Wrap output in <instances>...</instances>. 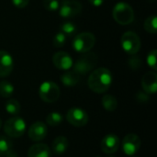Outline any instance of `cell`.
Instances as JSON below:
<instances>
[{
	"label": "cell",
	"instance_id": "cell-24",
	"mask_svg": "<svg viewBox=\"0 0 157 157\" xmlns=\"http://www.w3.org/2000/svg\"><path fill=\"white\" fill-rule=\"evenodd\" d=\"M61 32H63L66 37H72L75 36L77 30V27L75 24H74L71 21H66L61 25Z\"/></svg>",
	"mask_w": 157,
	"mask_h": 157
},
{
	"label": "cell",
	"instance_id": "cell-30",
	"mask_svg": "<svg viewBox=\"0 0 157 157\" xmlns=\"http://www.w3.org/2000/svg\"><path fill=\"white\" fill-rule=\"evenodd\" d=\"M136 99L141 102V103H144V102H147L150 98H149V94L145 93L144 91H139L137 94H136Z\"/></svg>",
	"mask_w": 157,
	"mask_h": 157
},
{
	"label": "cell",
	"instance_id": "cell-36",
	"mask_svg": "<svg viewBox=\"0 0 157 157\" xmlns=\"http://www.w3.org/2000/svg\"><path fill=\"white\" fill-rule=\"evenodd\" d=\"M130 157H137V156H134V155H132V156H130Z\"/></svg>",
	"mask_w": 157,
	"mask_h": 157
},
{
	"label": "cell",
	"instance_id": "cell-38",
	"mask_svg": "<svg viewBox=\"0 0 157 157\" xmlns=\"http://www.w3.org/2000/svg\"><path fill=\"white\" fill-rule=\"evenodd\" d=\"M98 157H100V156H98Z\"/></svg>",
	"mask_w": 157,
	"mask_h": 157
},
{
	"label": "cell",
	"instance_id": "cell-37",
	"mask_svg": "<svg viewBox=\"0 0 157 157\" xmlns=\"http://www.w3.org/2000/svg\"><path fill=\"white\" fill-rule=\"evenodd\" d=\"M108 157H115V156H108Z\"/></svg>",
	"mask_w": 157,
	"mask_h": 157
},
{
	"label": "cell",
	"instance_id": "cell-28",
	"mask_svg": "<svg viewBox=\"0 0 157 157\" xmlns=\"http://www.w3.org/2000/svg\"><path fill=\"white\" fill-rule=\"evenodd\" d=\"M128 64H129V66H130L132 69L137 70V69H139V68L141 67V65H142V60H141V58H140L138 55L132 54V57H131V58L129 59V61H128Z\"/></svg>",
	"mask_w": 157,
	"mask_h": 157
},
{
	"label": "cell",
	"instance_id": "cell-2",
	"mask_svg": "<svg viewBox=\"0 0 157 157\" xmlns=\"http://www.w3.org/2000/svg\"><path fill=\"white\" fill-rule=\"evenodd\" d=\"M98 56L95 52H87L83 53L78 60L74 64V71L77 73L79 75H85L88 73H90L98 63Z\"/></svg>",
	"mask_w": 157,
	"mask_h": 157
},
{
	"label": "cell",
	"instance_id": "cell-15",
	"mask_svg": "<svg viewBox=\"0 0 157 157\" xmlns=\"http://www.w3.org/2000/svg\"><path fill=\"white\" fill-rule=\"evenodd\" d=\"M143 90L147 94H155L157 91V75L155 71L147 72L142 78Z\"/></svg>",
	"mask_w": 157,
	"mask_h": 157
},
{
	"label": "cell",
	"instance_id": "cell-12",
	"mask_svg": "<svg viewBox=\"0 0 157 157\" xmlns=\"http://www.w3.org/2000/svg\"><path fill=\"white\" fill-rule=\"evenodd\" d=\"M52 63L57 69L63 71L69 70L74 64L71 55L66 52H57L54 53L52 56Z\"/></svg>",
	"mask_w": 157,
	"mask_h": 157
},
{
	"label": "cell",
	"instance_id": "cell-3",
	"mask_svg": "<svg viewBox=\"0 0 157 157\" xmlns=\"http://www.w3.org/2000/svg\"><path fill=\"white\" fill-rule=\"evenodd\" d=\"M112 17L118 24L129 25L134 19V10L129 4L121 2L114 6Z\"/></svg>",
	"mask_w": 157,
	"mask_h": 157
},
{
	"label": "cell",
	"instance_id": "cell-22",
	"mask_svg": "<svg viewBox=\"0 0 157 157\" xmlns=\"http://www.w3.org/2000/svg\"><path fill=\"white\" fill-rule=\"evenodd\" d=\"M6 111L13 116H17L20 112V104L16 99H9L6 103Z\"/></svg>",
	"mask_w": 157,
	"mask_h": 157
},
{
	"label": "cell",
	"instance_id": "cell-1",
	"mask_svg": "<svg viewBox=\"0 0 157 157\" xmlns=\"http://www.w3.org/2000/svg\"><path fill=\"white\" fill-rule=\"evenodd\" d=\"M113 76L111 72L105 67H99L91 72L87 79L88 87L97 94L107 92L111 86Z\"/></svg>",
	"mask_w": 157,
	"mask_h": 157
},
{
	"label": "cell",
	"instance_id": "cell-17",
	"mask_svg": "<svg viewBox=\"0 0 157 157\" xmlns=\"http://www.w3.org/2000/svg\"><path fill=\"white\" fill-rule=\"evenodd\" d=\"M69 147V142L64 136H58L56 137L52 145V150L56 155H63L64 154Z\"/></svg>",
	"mask_w": 157,
	"mask_h": 157
},
{
	"label": "cell",
	"instance_id": "cell-13",
	"mask_svg": "<svg viewBox=\"0 0 157 157\" xmlns=\"http://www.w3.org/2000/svg\"><path fill=\"white\" fill-rule=\"evenodd\" d=\"M48 133V129L45 123L41 121L34 122L29 129V138L33 142H40L45 139Z\"/></svg>",
	"mask_w": 157,
	"mask_h": 157
},
{
	"label": "cell",
	"instance_id": "cell-5",
	"mask_svg": "<svg viewBox=\"0 0 157 157\" xmlns=\"http://www.w3.org/2000/svg\"><path fill=\"white\" fill-rule=\"evenodd\" d=\"M96 43V37L91 32H81L75 36L73 40V48L75 51L85 53L89 52Z\"/></svg>",
	"mask_w": 157,
	"mask_h": 157
},
{
	"label": "cell",
	"instance_id": "cell-34",
	"mask_svg": "<svg viewBox=\"0 0 157 157\" xmlns=\"http://www.w3.org/2000/svg\"><path fill=\"white\" fill-rule=\"evenodd\" d=\"M2 124H3V123H2V120L0 119V129L2 128Z\"/></svg>",
	"mask_w": 157,
	"mask_h": 157
},
{
	"label": "cell",
	"instance_id": "cell-18",
	"mask_svg": "<svg viewBox=\"0 0 157 157\" xmlns=\"http://www.w3.org/2000/svg\"><path fill=\"white\" fill-rule=\"evenodd\" d=\"M61 81L65 86H75L77 85L80 81V75L75 73L74 70L73 71H66L64 74L61 75Z\"/></svg>",
	"mask_w": 157,
	"mask_h": 157
},
{
	"label": "cell",
	"instance_id": "cell-31",
	"mask_svg": "<svg viewBox=\"0 0 157 157\" xmlns=\"http://www.w3.org/2000/svg\"><path fill=\"white\" fill-rule=\"evenodd\" d=\"M29 0H12L13 5L17 8H24L28 6Z\"/></svg>",
	"mask_w": 157,
	"mask_h": 157
},
{
	"label": "cell",
	"instance_id": "cell-16",
	"mask_svg": "<svg viewBox=\"0 0 157 157\" xmlns=\"http://www.w3.org/2000/svg\"><path fill=\"white\" fill-rule=\"evenodd\" d=\"M28 157H51V150L47 144H35L29 147Z\"/></svg>",
	"mask_w": 157,
	"mask_h": 157
},
{
	"label": "cell",
	"instance_id": "cell-10",
	"mask_svg": "<svg viewBox=\"0 0 157 157\" xmlns=\"http://www.w3.org/2000/svg\"><path fill=\"white\" fill-rule=\"evenodd\" d=\"M121 147L125 155L129 156L134 155L141 147V139L135 133L127 134L122 140Z\"/></svg>",
	"mask_w": 157,
	"mask_h": 157
},
{
	"label": "cell",
	"instance_id": "cell-29",
	"mask_svg": "<svg viewBox=\"0 0 157 157\" xmlns=\"http://www.w3.org/2000/svg\"><path fill=\"white\" fill-rule=\"evenodd\" d=\"M43 6L49 11H55L59 9L60 3L58 0H43Z\"/></svg>",
	"mask_w": 157,
	"mask_h": 157
},
{
	"label": "cell",
	"instance_id": "cell-27",
	"mask_svg": "<svg viewBox=\"0 0 157 157\" xmlns=\"http://www.w3.org/2000/svg\"><path fill=\"white\" fill-rule=\"evenodd\" d=\"M66 42V36L63 33V32H58L52 40V43L54 45V47L56 48H61L63 46H64Z\"/></svg>",
	"mask_w": 157,
	"mask_h": 157
},
{
	"label": "cell",
	"instance_id": "cell-21",
	"mask_svg": "<svg viewBox=\"0 0 157 157\" xmlns=\"http://www.w3.org/2000/svg\"><path fill=\"white\" fill-rule=\"evenodd\" d=\"M144 29L152 34H155L157 32V17L155 15H152L148 17L144 24Z\"/></svg>",
	"mask_w": 157,
	"mask_h": 157
},
{
	"label": "cell",
	"instance_id": "cell-19",
	"mask_svg": "<svg viewBox=\"0 0 157 157\" xmlns=\"http://www.w3.org/2000/svg\"><path fill=\"white\" fill-rule=\"evenodd\" d=\"M102 106L108 111H114L118 108L117 98L112 95H105L102 98Z\"/></svg>",
	"mask_w": 157,
	"mask_h": 157
},
{
	"label": "cell",
	"instance_id": "cell-7",
	"mask_svg": "<svg viewBox=\"0 0 157 157\" xmlns=\"http://www.w3.org/2000/svg\"><path fill=\"white\" fill-rule=\"evenodd\" d=\"M121 44L125 52L128 54H136L141 48V40L137 33L126 31L121 39Z\"/></svg>",
	"mask_w": 157,
	"mask_h": 157
},
{
	"label": "cell",
	"instance_id": "cell-33",
	"mask_svg": "<svg viewBox=\"0 0 157 157\" xmlns=\"http://www.w3.org/2000/svg\"><path fill=\"white\" fill-rule=\"evenodd\" d=\"M5 157H18V155H17V154L16 153V152H14L13 150H10L7 154H6L5 155H4Z\"/></svg>",
	"mask_w": 157,
	"mask_h": 157
},
{
	"label": "cell",
	"instance_id": "cell-9",
	"mask_svg": "<svg viewBox=\"0 0 157 157\" xmlns=\"http://www.w3.org/2000/svg\"><path fill=\"white\" fill-rule=\"evenodd\" d=\"M82 11V5L75 0H63L59 6L60 16L65 18L79 15Z\"/></svg>",
	"mask_w": 157,
	"mask_h": 157
},
{
	"label": "cell",
	"instance_id": "cell-23",
	"mask_svg": "<svg viewBox=\"0 0 157 157\" xmlns=\"http://www.w3.org/2000/svg\"><path fill=\"white\" fill-rule=\"evenodd\" d=\"M63 122V116L59 112H51L46 116V123L52 127L60 125Z\"/></svg>",
	"mask_w": 157,
	"mask_h": 157
},
{
	"label": "cell",
	"instance_id": "cell-26",
	"mask_svg": "<svg viewBox=\"0 0 157 157\" xmlns=\"http://www.w3.org/2000/svg\"><path fill=\"white\" fill-rule=\"evenodd\" d=\"M156 54L157 51L155 50H152L148 55H147V64L150 66V68H152L155 72L157 70V62H156Z\"/></svg>",
	"mask_w": 157,
	"mask_h": 157
},
{
	"label": "cell",
	"instance_id": "cell-8",
	"mask_svg": "<svg viewBox=\"0 0 157 157\" xmlns=\"http://www.w3.org/2000/svg\"><path fill=\"white\" fill-rule=\"evenodd\" d=\"M67 121L77 128L84 127L88 122V115L86 110L80 108H72L66 113Z\"/></svg>",
	"mask_w": 157,
	"mask_h": 157
},
{
	"label": "cell",
	"instance_id": "cell-20",
	"mask_svg": "<svg viewBox=\"0 0 157 157\" xmlns=\"http://www.w3.org/2000/svg\"><path fill=\"white\" fill-rule=\"evenodd\" d=\"M14 93V86L13 85L6 81L3 80L0 82V96L4 98H10Z\"/></svg>",
	"mask_w": 157,
	"mask_h": 157
},
{
	"label": "cell",
	"instance_id": "cell-25",
	"mask_svg": "<svg viewBox=\"0 0 157 157\" xmlns=\"http://www.w3.org/2000/svg\"><path fill=\"white\" fill-rule=\"evenodd\" d=\"M12 150V142L8 136L0 135V155H5Z\"/></svg>",
	"mask_w": 157,
	"mask_h": 157
},
{
	"label": "cell",
	"instance_id": "cell-4",
	"mask_svg": "<svg viewBox=\"0 0 157 157\" xmlns=\"http://www.w3.org/2000/svg\"><path fill=\"white\" fill-rule=\"evenodd\" d=\"M26 127V122L22 118L14 116L4 123V132L10 138H19L25 133Z\"/></svg>",
	"mask_w": 157,
	"mask_h": 157
},
{
	"label": "cell",
	"instance_id": "cell-14",
	"mask_svg": "<svg viewBox=\"0 0 157 157\" xmlns=\"http://www.w3.org/2000/svg\"><path fill=\"white\" fill-rule=\"evenodd\" d=\"M14 67L12 56L4 50H0V77L8 76Z\"/></svg>",
	"mask_w": 157,
	"mask_h": 157
},
{
	"label": "cell",
	"instance_id": "cell-35",
	"mask_svg": "<svg viewBox=\"0 0 157 157\" xmlns=\"http://www.w3.org/2000/svg\"><path fill=\"white\" fill-rule=\"evenodd\" d=\"M148 2H150V3H154V2H155V0H148Z\"/></svg>",
	"mask_w": 157,
	"mask_h": 157
},
{
	"label": "cell",
	"instance_id": "cell-6",
	"mask_svg": "<svg viewBox=\"0 0 157 157\" xmlns=\"http://www.w3.org/2000/svg\"><path fill=\"white\" fill-rule=\"evenodd\" d=\"M61 90L57 84L52 81L43 82L39 87V96L46 103H53L60 98Z\"/></svg>",
	"mask_w": 157,
	"mask_h": 157
},
{
	"label": "cell",
	"instance_id": "cell-32",
	"mask_svg": "<svg viewBox=\"0 0 157 157\" xmlns=\"http://www.w3.org/2000/svg\"><path fill=\"white\" fill-rule=\"evenodd\" d=\"M88 1L94 6H100L104 3V0H88Z\"/></svg>",
	"mask_w": 157,
	"mask_h": 157
},
{
	"label": "cell",
	"instance_id": "cell-11",
	"mask_svg": "<svg viewBox=\"0 0 157 157\" xmlns=\"http://www.w3.org/2000/svg\"><path fill=\"white\" fill-rule=\"evenodd\" d=\"M121 146L120 138L116 134H108L106 135L100 144V147L103 153L108 155H112L116 153Z\"/></svg>",
	"mask_w": 157,
	"mask_h": 157
}]
</instances>
